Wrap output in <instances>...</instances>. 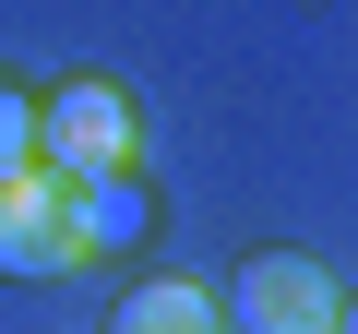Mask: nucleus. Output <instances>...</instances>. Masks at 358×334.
Instances as JSON below:
<instances>
[{
	"label": "nucleus",
	"instance_id": "obj_7",
	"mask_svg": "<svg viewBox=\"0 0 358 334\" xmlns=\"http://www.w3.org/2000/svg\"><path fill=\"white\" fill-rule=\"evenodd\" d=\"M346 334H358V298H346Z\"/></svg>",
	"mask_w": 358,
	"mask_h": 334
},
{
	"label": "nucleus",
	"instance_id": "obj_5",
	"mask_svg": "<svg viewBox=\"0 0 358 334\" xmlns=\"http://www.w3.org/2000/svg\"><path fill=\"white\" fill-rule=\"evenodd\" d=\"M215 322H227V310H215L192 275H155V286L120 298V334H215Z\"/></svg>",
	"mask_w": 358,
	"mask_h": 334
},
{
	"label": "nucleus",
	"instance_id": "obj_6",
	"mask_svg": "<svg viewBox=\"0 0 358 334\" xmlns=\"http://www.w3.org/2000/svg\"><path fill=\"white\" fill-rule=\"evenodd\" d=\"M13 167H36V96L0 84V180H13Z\"/></svg>",
	"mask_w": 358,
	"mask_h": 334
},
{
	"label": "nucleus",
	"instance_id": "obj_1",
	"mask_svg": "<svg viewBox=\"0 0 358 334\" xmlns=\"http://www.w3.org/2000/svg\"><path fill=\"white\" fill-rule=\"evenodd\" d=\"M36 167L48 180H108V167H131V96L120 84H60L36 108Z\"/></svg>",
	"mask_w": 358,
	"mask_h": 334
},
{
	"label": "nucleus",
	"instance_id": "obj_3",
	"mask_svg": "<svg viewBox=\"0 0 358 334\" xmlns=\"http://www.w3.org/2000/svg\"><path fill=\"white\" fill-rule=\"evenodd\" d=\"M72 215H60V180L48 167H13L0 180V275H72Z\"/></svg>",
	"mask_w": 358,
	"mask_h": 334
},
{
	"label": "nucleus",
	"instance_id": "obj_4",
	"mask_svg": "<svg viewBox=\"0 0 358 334\" xmlns=\"http://www.w3.org/2000/svg\"><path fill=\"white\" fill-rule=\"evenodd\" d=\"M60 215H72V251H131V239L155 227V203H143L131 167H108V180H60Z\"/></svg>",
	"mask_w": 358,
	"mask_h": 334
},
{
	"label": "nucleus",
	"instance_id": "obj_2",
	"mask_svg": "<svg viewBox=\"0 0 358 334\" xmlns=\"http://www.w3.org/2000/svg\"><path fill=\"white\" fill-rule=\"evenodd\" d=\"M227 322L239 334H346V286L322 263H299V251H263V263H239Z\"/></svg>",
	"mask_w": 358,
	"mask_h": 334
}]
</instances>
